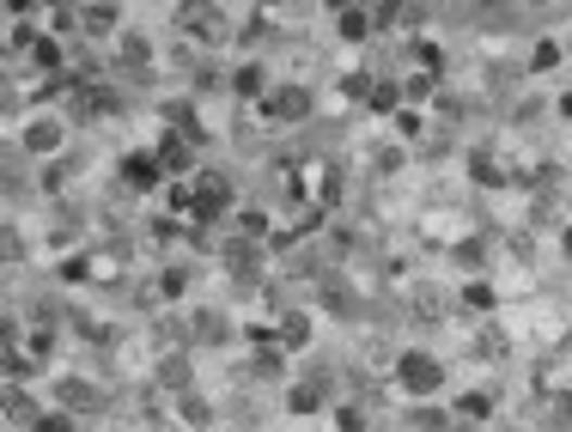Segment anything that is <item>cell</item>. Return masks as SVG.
Here are the masks:
<instances>
[{
  "label": "cell",
  "instance_id": "obj_1",
  "mask_svg": "<svg viewBox=\"0 0 572 432\" xmlns=\"http://www.w3.org/2000/svg\"><path fill=\"white\" fill-rule=\"evenodd\" d=\"M390 384L403 390L408 402H433L438 390H445V359L427 354V347H403L396 366H390Z\"/></svg>",
  "mask_w": 572,
  "mask_h": 432
},
{
  "label": "cell",
  "instance_id": "obj_2",
  "mask_svg": "<svg viewBox=\"0 0 572 432\" xmlns=\"http://www.w3.org/2000/svg\"><path fill=\"white\" fill-rule=\"evenodd\" d=\"M256 110H263V123H275V128H298V123L317 116V92H310L305 79H280Z\"/></svg>",
  "mask_w": 572,
  "mask_h": 432
},
{
  "label": "cell",
  "instance_id": "obj_3",
  "mask_svg": "<svg viewBox=\"0 0 572 432\" xmlns=\"http://www.w3.org/2000/svg\"><path fill=\"white\" fill-rule=\"evenodd\" d=\"M67 135H74V123L67 116H43V110L18 123V147L31 158H67Z\"/></svg>",
  "mask_w": 572,
  "mask_h": 432
},
{
  "label": "cell",
  "instance_id": "obj_4",
  "mask_svg": "<svg viewBox=\"0 0 572 432\" xmlns=\"http://www.w3.org/2000/svg\"><path fill=\"white\" fill-rule=\"evenodd\" d=\"M329 402H335V378H329V366H310V371H298L293 384H287V415H323Z\"/></svg>",
  "mask_w": 572,
  "mask_h": 432
},
{
  "label": "cell",
  "instance_id": "obj_5",
  "mask_svg": "<svg viewBox=\"0 0 572 432\" xmlns=\"http://www.w3.org/2000/svg\"><path fill=\"white\" fill-rule=\"evenodd\" d=\"M232 201H238L232 177H219V170H202V177H195V219H189V226H214L219 214H232Z\"/></svg>",
  "mask_w": 572,
  "mask_h": 432
},
{
  "label": "cell",
  "instance_id": "obj_6",
  "mask_svg": "<svg viewBox=\"0 0 572 432\" xmlns=\"http://www.w3.org/2000/svg\"><path fill=\"white\" fill-rule=\"evenodd\" d=\"M116 170H123V183L135 189V195H153L158 183H170V177H165V165H158V153H128Z\"/></svg>",
  "mask_w": 572,
  "mask_h": 432
},
{
  "label": "cell",
  "instance_id": "obj_7",
  "mask_svg": "<svg viewBox=\"0 0 572 432\" xmlns=\"http://www.w3.org/2000/svg\"><path fill=\"white\" fill-rule=\"evenodd\" d=\"M153 153H158V165H165V177H170V183H183L189 170H195V140L170 135V128H165V140H158Z\"/></svg>",
  "mask_w": 572,
  "mask_h": 432
},
{
  "label": "cell",
  "instance_id": "obj_8",
  "mask_svg": "<svg viewBox=\"0 0 572 432\" xmlns=\"http://www.w3.org/2000/svg\"><path fill=\"white\" fill-rule=\"evenodd\" d=\"M310 329H317V317H310V310H280L275 341L287 347V354H305V347H310Z\"/></svg>",
  "mask_w": 572,
  "mask_h": 432
},
{
  "label": "cell",
  "instance_id": "obj_9",
  "mask_svg": "<svg viewBox=\"0 0 572 432\" xmlns=\"http://www.w3.org/2000/svg\"><path fill=\"white\" fill-rule=\"evenodd\" d=\"M55 396H62V408L67 415H98V408H104V390H92L86 384V378H62V390H55Z\"/></svg>",
  "mask_w": 572,
  "mask_h": 432
},
{
  "label": "cell",
  "instance_id": "obj_10",
  "mask_svg": "<svg viewBox=\"0 0 572 432\" xmlns=\"http://www.w3.org/2000/svg\"><path fill=\"white\" fill-rule=\"evenodd\" d=\"M170 420H183L189 432H207V427L219 420V408H214L207 396H195V390H189V396H177V402H170Z\"/></svg>",
  "mask_w": 572,
  "mask_h": 432
},
{
  "label": "cell",
  "instance_id": "obj_11",
  "mask_svg": "<svg viewBox=\"0 0 572 432\" xmlns=\"http://www.w3.org/2000/svg\"><path fill=\"white\" fill-rule=\"evenodd\" d=\"M116 67H123V74H147V67H153V43H147V31H123L116 37Z\"/></svg>",
  "mask_w": 572,
  "mask_h": 432
},
{
  "label": "cell",
  "instance_id": "obj_12",
  "mask_svg": "<svg viewBox=\"0 0 572 432\" xmlns=\"http://www.w3.org/2000/svg\"><path fill=\"white\" fill-rule=\"evenodd\" d=\"M287 366H293V354H287L280 341H268V347H256V354H250V371H256V378H268V384H293V378H287Z\"/></svg>",
  "mask_w": 572,
  "mask_h": 432
},
{
  "label": "cell",
  "instance_id": "obj_13",
  "mask_svg": "<svg viewBox=\"0 0 572 432\" xmlns=\"http://www.w3.org/2000/svg\"><path fill=\"white\" fill-rule=\"evenodd\" d=\"M335 37H341V43H366V37H378L371 7H335Z\"/></svg>",
  "mask_w": 572,
  "mask_h": 432
},
{
  "label": "cell",
  "instance_id": "obj_14",
  "mask_svg": "<svg viewBox=\"0 0 572 432\" xmlns=\"http://www.w3.org/2000/svg\"><path fill=\"white\" fill-rule=\"evenodd\" d=\"M79 37H123V13L116 7H79Z\"/></svg>",
  "mask_w": 572,
  "mask_h": 432
},
{
  "label": "cell",
  "instance_id": "obj_15",
  "mask_svg": "<svg viewBox=\"0 0 572 432\" xmlns=\"http://www.w3.org/2000/svg\"><path fill=\"white\" fill-rule=\"evenodd\" d=\"M232 92H238V98H256V104H263V98L275 92V79H268L263 62H244V67L232 74Z\"/></svg>",
  "mask_w": 572,
  "mask_h": 432
},
{
  "label": "cell",
  "instance_id": "obj_16",
  "mask_svg": "<svg viewBox=\"0 0 572 432\" xmlns=\"http://www.w3.org/2000/svg\"><path fill=\"white\" fill-rule=\"evenodd\" d=\"M445 427H457V415H445L433 402H408V432H445Z\"/></svg>",
  "mask_w": 572,
  "mask_h": 432
},
{
  "label": "cell",
  "instance_id": "obj_17",
  "mask_svg": "<svg viewBox=\"0 0 572 432\" xmlns=\"http://www.w3.org/2000/svg\"><path fill=\"white\" fill-rule=\"evenodd\" d=\"M158 384H165L170 390V402H177V396H189V354H177V359H158Z\"/></svg>",
  "mask_w": 572,
  "mask_h": 432
},
{
  "label": "cell",
  "instance_id": "obj_18",
  "mask_svg": "<svg viewBox=\"0 0 572 432\" xmlns=\"http://www.w3.org/2000/svg\"><path fill=\"white\" fill-rule=\"evenodd\" d=\"M189 329H195V341H226L232 335V317H226V310H195Z\"/></svg>",
  "mask_w": 572,
  "mask_h": 432
},
{
  "label": "cell",
  "instance_id": "obj_19",
  "mask_svg": "<svg viewBox=\"0 0 572 432\" xmlns=\"http://www.w3.org/2000/svg\"><path fill=\"white\" fill-rule=\"evenodd\" d=\"M366 104L378 110V116H390V110H396V116H403V92H396V86H390V79H371Z\"/></svg>",
  "mask_w": 572,
  "mask_h": 432
},
{
  "label": "cell",
  "instance_id": "obj_20",
  "mask_svg": "<svg viewBox=\"0 0 572 432\" xmlns=\"http://www.w3.org/2000/svg\"><path fill=\"white\" fill-rule=\"evenodd\" d=\"M335 432H371V408H359V402H335Z\"/></svg>",
  "mask_w": 572,
  "mask_h": 432
},
{
  "label": "cell",
  "instance_id": "obj_21",
  "mask_svg": "<svg viewBox=\"0 0 572 432\" xmlns=\"http://www.w3.org/2000/svg\"><path fill=\"white\" fill-rule=\"evenodd\" d=\"M323 310H329V317H354V293H347L341 280H329V287H323Z\"/></svg>",
  "mask_w": 572,
  "mask_h": 432
},
{
  "label": "cell",
  "instance_id": "obj_22",
  "mask_svg": "<svg viewBox=\"0 0 572 432\" xmlns=\"http://www.w3.org/2000/svg\"><path fill=\"white\" fill-rule=\"evenodd\" d=\"M183 287H189V268L183 263H170L165 275H158V298H183Z\"/></svg>",
  "mask_w": 572,
  "mask_h": 432
},
{
  "label": "cell",
  "instance_id": "obj_23",
  "mask_svg": "<svg viewBox=\"0 0 572 432\" xmlns=\"http://www.w3.org/2000/svg\"><path fill=\"white\" fill-rule=\"evenodd\" d=\"M433 86H438V74H408V79H403V98L427 104V98H433Z\"/></svg>",
  "mask_w": 572,
  "mask_h": 432
},
{
  "label": "cell",
  "instance_id": "obj_24",
  "mask_svg": "<svg viewBox=\"0 0 572 432\" xmlns=\"http://www.w3.org/2000/svg\"><path fill=\"white\" fill-rule=\"evenodd\" d=\"M555 62H560V43H555V37H542V43L530 49V67H536V74H548Z\"/></svg>",
  "mask_w": 572,
  "mask_h": 432
},
{
  "label": "cell",
  "instance_id": "obj_25",
  "mask_svg": "<svg viewBox=\"0 0 572 432\" xmlns=\"http://www.w3.org/2000/svg\"><path fill=\"white\" fill-rule=\"evenodd\" d=\"M37 432H79V415H67V408H49Z\"/></svg>",
  "mask_w": 572,
  "mask_h": 432
},
{
  "label": "cell",
  "instance_id": "obj_26",
  "mask_svg": "<svg viewBox=\"0 0 572 432\" xmlns=\"http://www.w3.org/2000/svg\"><path fill=\"white\" fill-rule=\"evenodd\" d=\"M487 408H494V402L481 396V390H469V396L457 402V420H481V415H487Z\"/></svg>",
  "mask_w": 572,
  "mask_h": 432
},
{
  "label": "cell",
  "instance_id": "obj_27",
  "mask_svg": "<svg viewBox=\"0 0 572 432\" xmlns=\"http://www.w3.org/2000/svg\"><path fill=\"white\" fill-rule=\"evenodd\" d=\"M396 128H403V140H420V135H427V116H420V110H403Z\"/></svg>",
  "mask_w": 572,
  "mask_h": 432
},
{
  "label": "cell",
  "instance_id": "obj_28",
  "mask_svg": "<svg viewBox=\"0 0 572 432\" xmlns=\"http://www.w3.org/2000/svg\"><path fill=\"white\" fill-rule=\"evenodd\" d=\"M463 298H469L475 310H494V287H481V280H469V287H463Z\"/></svg>",
  "mask_w": 572,
  "mask_h": 432
},
{
  "label": "cell",
  "instance_id": "obj_29",
  "mask_svg": "<svg viewBox=\"0 0 572 432\" xmlns=\"http://www.w3.org/2000/svg\"><path fill=\"white\" fill-rule=\"evenodd\" d=\"M555 420L560 432H572V390H555Z\"/></svg>",
  "mask_w": 572,
  "mask_h": 432
},
{
  "label": "cell",
  "instance_id": "obj_30",
  "mask_svg": "<svg viewBox=\"0 0 572 432\" xmlns=\"http://www.w3.org/2000/svg\"><path fill=\"white\" fill-rule=\"evenodd\" d=\"M371 165H378V170H396V165H403V147H378V153H371Z\"/></svg>",
  "mask_w": 572,
  "mask_h": 432
},
{
  "label": "cell",
  "instance_id": "obj_31",
  "mask_svg": "<svg viewBox=\"0 0 572 432\" xmlns=\"http://www.w3.org/2000/svg\"><path fill=\"white\" fill-rule=\"evenodd\" d=\"M560 256H567V263H572V226H567V232H560Z\"/></svg>",
  "mask_w": 572,
  "mask_h": 432
}]
</instances>
